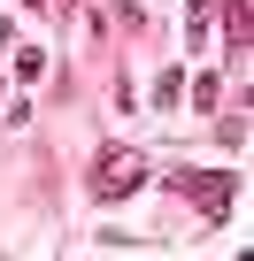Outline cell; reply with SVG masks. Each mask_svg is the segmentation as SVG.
I'll list each match as a JSON object with an SVG mask.
<instances>
[{"label":"cell","instance_id":"7a4b0ae2","mask_svg":"<svg viewBox=\"0 0 254 261\" xmlns=\"http://www.w3.org/2000/svg\"><path fill=\"white\" fill-rule=\"evenodd\" d=\"M177 185H185V200H193V207H200L208 223H216V215L231 207V177H177Z\"/></svg>","mask_w":254,"mask_h":261},{"label":"cell","instance_id":"3957f363","mask_svg":"<svg viewBox=\"0 0 254 261\" xmlns=\"http://www.w3.org/2000/svg\"><path fill=\"white\" fill-rule=\"evenodd\" d=\"M216 8H223V0H185V31H193V46H208V23H216Z\"/></svg>","mask_w":254,"mask_h":261},{"label":"cell","instance_id":"277c9868","mask_svg":"<svg viewBox=\"0 0 254 261\" xmlns=\"http://www.w3.org/2000/svg\"><path fill=\"white\" fill-rule=\"evenodd\" d=\"M216 92H223V85H216V69H200V77H193V108H200V115H216Z\"/></svg>","mask_w":254,"mask_h":261},{"label":"cell","instance_id":"8992f818","mask_svg":"<svg viewBox=\"0 0 254 261\" xmlns=\"http://www.w3.org/2000/svg\"><path fill=\"white\" fill-rule=\"evenodd\" d=\"M24 8H47V0H24Z\"/></svg>","mask_w":254,"mask_h":261},{"label":"cell","instance_id":"5b68a950","mask_svg":"<svg viewBox=\"0 0 254 261\" xmlns=\"http://www.w3.org/2000/svg\"><path fill=\"white\" fill-rule=\"evenodd\" d=\"M16 77H24V85H31V77H47V54H39V46H24V54H16Z\"/></svg>","mask_w":254,"mask_h":261},{"label":"cell","instance_id":"6da1fadb","mask_svg":"<svg viewBox=\"0 0 254 261\" xmlns=\"http://www.w3.org/2000/svg\"><path fill=\"white\" fill-rule=\"evenodd\" d=\"M139 185H147V154H131V146H108V154L93 162V200H108V207L131 200Z\"/></svg>","mask_w":254,"mask_h":261}]
</instances>
